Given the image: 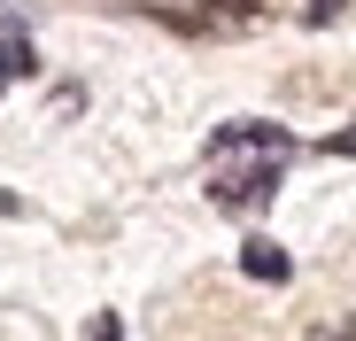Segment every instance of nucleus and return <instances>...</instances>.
Returning a JSON list of instances; mask_svg holds the SVG:
<instances>
[{"label":"nucleus","instance_id":"nucleus-4","mask_svg":"<svg viewBox=\"0 0 356 341\" xmlns=\"http://www.w3.org/2000/svg\"><path fill=\"white\" fill-rule=\"evenodd\" d=\"M31 70H39V63H31V39L8 24V31H0V93H8L16 78H31Z\"/></svg>","mask_w":356,"mask_h":341},{"label":"nucleus","instance_id":"nucleus-3","mask_svg":"<svg viewBox=\"0 0 356 341\" xmlns=\"http://www.w3.org/2000/svg\"><path fill=\"white\" fill-rule=\"evenodd\" d=\"M241 271L264 279V287H279V279H286V248H279V241H248V248H241Z\"/></svg>","mask_w":356,"mask_h":341},{"label":"nucleus","instance_id":"nucleus-5","mask_svg":"<svg viewBox=\"0 0 356 341\" xmlns=\"http://www.w3.org/2000/svg\"><path fill=\"white\" fill-rule=\"evenodd\" d=\"M341 8H348V0H310V8H302V24H341Z\"/></svg>","mask_w":356,"mask_h":341},{"label":"nucleus","instance_id":"nucleus-7","mask_svg":"<svg viewBox=\"0 0 356 341\" xmlns=\"http://www.w3.org/2000/svg\"><path fill=\"white\" fill-rule=\"evenodd\" d=\"M0 209H16V202H8V194H0Z\"/></svg>","mask_w":356,"mask_h":341},{"label":"nucleus","instance_id":"nucleus-6","mask_svg":"<svg viewBox=\"0 0 356 341\" xmlns=\"http://www.w3.org/2000/svg\"><path fill=\"white\" fill-rule=\"evenodd\" d=\"M325 155H356V125H348V132H333V140H325Z\"/></svg>","mask_w":356,"mask_h":341},{"label":"nucleus","instance_id":"nucleus-2","mask_svg":"<svg viewBox=\"0 0 356 341\" xmlns=\"http://www.w3.org/2000/svg\"><path fill=\"white\" fill-rule=\"evenodd\" d=\"M178 31H209V39H232V31H256L264 8H170Z\"/></svg>","mask_w":356,"mask_h":341},{"label":"nucleus","instance_id":"nucleus-1","mask_svg":"<svg viewBox=\"0 0 356 341\" xmlns=\"http://www.w3.org/2000/svg\"><path fill=\"white\" fill-rule=\"evenodd\" d=\"M294 140L279 125H225L209 140V202L232 209V217H256L271 194H279V170H286Z\"/></svg>","mask_w":356,"mask_h":341}]
</instances>
